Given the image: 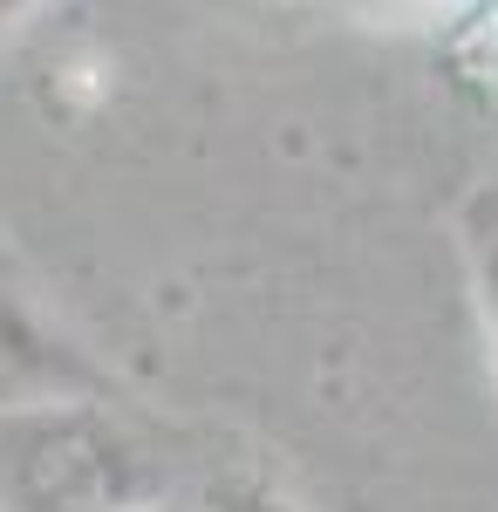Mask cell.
<instances>
[{
  "label": "cell",
  "mask_w": 498,
  "mask_h": 512,
  "mask_svg": "<svg viewBox=\"0 0 498 512\" xmlns=\"http://www.w3.org/2000/svg\"><path fill=\"white\" fill-rule=\"evenodd\" d=\"M28 7H35V0H0V35H7V28H14V21H21Z\"/></svg>",
  "instance_id": "5b68a950"
},
{
  "label": "cell",
  "mask_w": 498,
  "mask_h": 512,
  "mask_svg": "<svg viewBox=\"0 0 498 512\" xmlns=\"http://www.w3.org/2000/svg\"><path fill=\"white\" fill-rule=\"evenodd\" d=\"M451 62H458L464 82H478V89L498 103V7L471 14V21L458 28V41H451Z\"/></svg>",
  "instance_id": "7a4b0ae2"
},
{
  "label": "cell",
  "mask_w": 498,
  "mask_h": 512,
  "mask_svg": "<svg viewBox=\"0 0 498 512\" xmlns=\"http://www.w3.org/2000/svg\"><path fill=\"white\" fill-rule=\"evenodd\" d=\"M55 76H62V110H89V103H103V96H110V62H103V55H89V48L62 55V62H55Z\"/></svg>",
  "instance_id": "3957f363"
},
{
  "label": "cell",
  "mask_w": 498,
  "mask_h": 512,
  "mask_svg": "<svg viewBox=\"0 0 498 512\" xmlns=\"http://www.w3.org/2000/svg\"><path fill=\"white\" fill-rule=\"evenodd\" d=\"M205 512H294L280 492H267V485H212V499H205Z\"/></svg>",
  "instance_id": "277c9868"
},
{
  "label": "cell",
  "mask_w": 498,
  "mask_h": 512,
  "mask_svg": "<svg viewBox=\"0 0 498 512\" xmlns=\"http://www.w3.org/2000/svg\"><path fill=\"white\" fill-rule=\"evenodd\" d=\"M485 308L498 315V253H492V267H485Z\"/></svg>",
  "instance_id": "8992f818"
},
{
  "label": "cell",
  "mask_w": 498,
  "mask_h": 512,
  "mask_svg": "<svg viewBox=\"0 0 498 512\" xmlns=\"http://www.w3.org/2000/svg\"><path fill=\"white\" fill-rule=\"evenodd\" d=\"M137 512H164V506H137Z\"/></svg>",
  "instance_id": "52a82bcc"
},
{
  "label": "cell",
  "mask_w": 498,
  "mask_h": 512,
  "mask_svg": "<svg viewBox=\"0 0 498 512\" xmlns=\"http://www.w3.org/2000/svg\"><path fill=\"white\" fill-rule=\"evenodd\" d=\"M164 506L151 451L89 396L0 410V512H137Z\"/></svg>",
  "instance_id": "6da1fadb"
}]
</instances>
